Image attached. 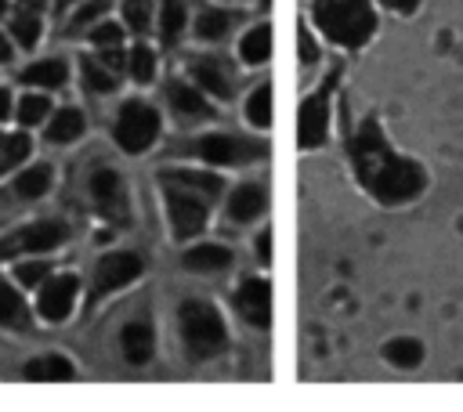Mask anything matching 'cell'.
Segmentation results:
<instances>
[{
    "mask_svg": "<svg viewBox=\"0 0 463 412\" xmlns=\"http://www.w3.org/2000/svg\"><path fill=\"white\" fill-rule=\"evenodd\" d=\"M22 83H33V87H61L65 83V65L61 61H36L22 72Z\"/></svg>",
    "mask_w": 463,
    "mask_h": 412,
    "instance_id": "20",
    "label": "cell"
},
{
    "mask_svg": "<svg viewBox=\"0 0 463 412\" xmlns=\"http://www.w3.org/2000/svg\"><path fill=\"white\" fill-rule=\"evenodd\" d=\"M181 332H184L188 351L199 358H210L224 347V322L210 304H199V300L184 304L181 307Z\"/></svg>",
    "mask_w": 463,
    "mask_h": 412,
    "instance_id": "3",
    "label": "cell"
},
{
    "mask_svg": "<svg viewBox=\"0 0 463 412\" xmlns=\"http://www.w3.org/2000/svg\"><path fill=\"white\" fill-rule=\"evenodd\" d=\"M47 188H51V166H47V163H43V166H33V170H25V173H18V181H14V192L25 195V199L43 195Z\"/></svg>",
    "mask_w": 463,
    "mask_h": 412,
    "instance_id": "22",
    "label": "cell"
},
{
    "mask_svg": "<svg viewBox=\"0 0 463 412\" xmlns=\"http://www.w3.org/2000/svg\"><path fill=\"white\" fill-rule=\"evenodd\" d=\"M166 199H170V220H174V231L177 239H188L195 231H203V220H206V195L177 184V181H166Z\"/></svg>",
    "mask_w": 463,
    "mask_h": 412,
    "instance_id": "5",
    "label": "cell"
},
{
    "mask_svg": "<svg viewBox=\"0 0 463 412\" xmlns=\"http://www.w3.org/2000/svg\"><path fill=\"white\" fill-rule=\"evenodd\" d=\"M76 278L72 275H58V278H51L43 289H40V314L47 318V322H61L65 314H69V307H72V300H76Z\"/></svg>",
    "mask_w": 463,
    "mask_h": 412,
    "instance_id": "11",
    "label": "cell"
},
{
    "mask_svg": "<svg viewBox=\"0 0 463 412\" xmlns=\"http://www.w3.org/2000/svg\"><path fill=\"white\" fill-rule=\"evenodd\" d=\"M51 112V101L47 98H40V94H33V98H22L18 101V119L25 123V126H33V123H43V116Z\"/></svg>",
    "mask_w": 463,
    "mask_h": 412,
    "instance_id": "29",
    "label": "cell"
},
{
    "mask_svg": "<svg viewBox=\"0 0 463 412\" xmlns=\"http://www.w3.org/2000/svg\"><path fill=\"white\" fill-rule=\"evenodd\" d=\"M0 325L4 329H25L29 325L25 304H22V296L7 282H0Z\"/></svg>",
    "mask_w": 463,
    "mask_h": 412,
    "instance_id": "16",
    "label": "cell"
},
{
    "mask_svg": "<svg viewBox=\"0 0 463 412\" xmlns=\"http://www.w3.org/2000/svg\"><path fill=\"white\" fill-rule=\"evenodd\" d=\"M7 58H11V47H7V40L0 36V61H7Z\"/></svg>",
    "mask_w": 463,
    "mask_h": 412,
    "instance_id": "42",
    "label": "cell"
},
{
    "mask_svg": "<svg viewBox=\"0 0 463 412\" xmlns=\"http://www.w3.org/2000/svg\"><path fill=\"white\" fill-rule=\"evenodd\" d=\"M329 90H333V76L326 80V87L318 94H311L300 105V123H297V137L300 148H318L326 141V126H329Z\"/></svg>",
    "mask_w": 463,
    "mask_h": 412,
    "instance_id": "6",
    "label": "cell"
},
{
    "mask_svg": "<svg viewBox=\"0 0 463 412\" xmlns=\"http://www.w3.org/2000/svg\"><path fill=\"white\" fill-rule=\"evenodd\" d=\"M25 376L29 379H69L72 376V365L65 358H40V361H29L25 365Z\"/></svg>",
    "mask_w": 463,
    "mask_h": 412,
    "instance_id": "23",
    "label": "cell"
},
{
    "mask_svg": "<svg viewBox=\"0 0 463 412\" xmlns=\"http://www.w3.org/2000/svg\"><path fill=\"white\" fill-rule=\"evenodd\" d=\"M0 7H4V0H0Z\"/></svg>",
    "mask_w": 463,
    "mask_h": 412,
    "instance_id": "44",
    "label": "cell"
},
{
    "mask_svg": "<svg viewBox=\"0 0 463 412\" xmlns=\"http://www.w3.org/2000/svg\"><path fill=\"white\" fill-rule=\"evenodd\" d=\"M80 134H83V116L76 108H61L47 123V141H54V145H65V141H72Z\"/></svg>",
    "mask_w": 463,
    "mask_h": 412,
    "instance_id": "14",
    "label": "cell"
},
{
    "mask_svg": "<svg viewBox=\"0 0 463 412\" xmlns=\"http://www.w3.org/2000/svg\"><path fill=\"white\" fill-rule=\"evenodd\" d=\"M65 239V228L58 220H43V224H29L11 239H0V260L14 257V253H43L51 246H58Z\"/></svg>",
    "mask_w": 463,
    "mask_h": 412,
    "instance_id": "7",
    "label": "cell"
},
{
    "mask_svg": "<svg viewBox=\"0 0 463 412\" xmlns=\"http://www.w3.org/2000/svg\"><path fill=\"white\" fill-rule=\"evenodd\" d=\"M257 253H260V260H271V239L268 235L257 239Z\"/></svg>",
    "mask_w": 463,
    "mask_h": 412,
    "instance_id": "40",
    "label": "cell"
},
{
    "mask_svg": "<svg viewBox=\"0 0 463 412\" xmlns=\"http://www.w3.org/2000/svg\"><path fill=\"white\" fill-rule=\"evenodd\" d=\"M159 25H163V36H166V40H174V36L181 33V25H184V7H181V0H163V18H159Z\"/></svg>",
    "mask_w": 463,
    "mask_h": 412,
    "instance_id": "32",
    "label": "cell"
},
{
    "mask_svg": "<svg viewBox=\"0 0 463 412\" xmlns=\"http://www.w3.org/2000/svg\"><path fill=\"white\" fill-rule=\"evenodd\" d=\"M159 134V116L145 105V101H130L119 108V119H116V141L123 152L137 155L145 152Z\"/></svg>",
    "mask_w": 463,
    "mask_h": 412,
    "instance_id": "4",
    "label": "cell"
},
{
    "mask_svg": "<svg viewBox=\"0 0 463 412\" xmlns=\"http://www.w3.org/2000/svg\"><path fill=\"white\" fill-rule=\"evenodd\" d=\"M83 80H87V87H90L94 94H109V90H116L112 72H109V69H101L94 58H83Z\"/></svg>",
    "mask_w": 463,
    "mask_h": 412,
    "instance_id": "26",
    "label": "cell"
},
{
    "mask_svg": "<svg viewBox=\"0 0 463 412\" xmlns=\"http://www.w3.org/2000/svg\"><path fill=\"white\" fill-rule=\"evenodd\" d=\"M383 4H387V7H394V11H405V14L420 7V0H383Z\"/></svg>",
    "mask_w": 463,
    "mask_h": 412,
    "instance_id": "39",
    "label": "cell"
},
{
    "mask_svg": "<svg viewBox=\"0 0 463 412\" xmlns=\"http://www.w3.org/2000/svg\"><path fill=\"white\" fill-rule=\"evenodd\" d=\"M25 155H29V137H25V134L4 137V170H11L14 163H22Z\"/></svg>",
    "mask_w": 463,
    "mask_h": 412,
    "instance_id": "34",
    "label": "cell"
},
{
    "mask_svg": "<svg viewBox=\"0 0 463 412\" xmlns=\"http://www.w3.org/2000/svg\"><path fill=\"white\" fill-rule=\"evenodd\" d=\"M170 105H174L181 116H188V119L210 116V105L203 101V94L192 90V87H184V83H174V87H170Z\"/></svg>",
    "mask_w": 463,
    "mask_h": 412,
    "instance_id": "17",
    "label": "cell"
},
{
    "mask_svg": "<svg viewBox=\"0 0 463 412\" xmlns=\"http://www.w3.org/2000/svg\"><path fill=\"white\" fill-rule=\"evenodd\" d=\"M90 195H94V206L101 210V217L127 220V195H123V184L112 170H98L90 177Z\"/></svg>",
    "mask_w": 463,
    "mask_h": 412,
    "instance_id": "10",
    "label": "cell"
},
{
    "mask_svg": "<svg viewBox=\"0 0 463 412\" xmlns=\"http://www.w3.org/2000/svg\"><path fill=\"white\" fill-rule=\"evenodd\" d=\"M195 29H199L203 40H221V36L228 33V14H221V11H203L199 22H195Z\"/></svg>",
    "mask_w": 463,
    "mask_h": 412,
    "instance_id": "28",
    "label": "cell"
},
{
    "mask_svg": "<svg viewBox=\"0 0 463 412\" xmlns=\"http://www.w3.org/2000/svg\"><path fill=\"white\" fill-rule=\"evenodd\" d=\"M7 116H11V94L0 90V119H7Z\"/></svg>",
    "mask_w": 463,
    "mask_h": 412,
    "instance_id": "41",
    "label": "cell"
},
{
    "mask_svg": "<svg viewBox=\"0 0 463 412\" xmlns=\"http://www.w3.org/2000/svg\"><path fill=\"white\" fill-rule=\"evenodd\" d=\"M228 260H232V253L224 246H195L184 253V267H192V271H221V267H228Z\"/></svg>",
    "mask_w": 463,
    "mask_h": 412,
    "instance_id": "15",
    "label": "cell"
},
{
    "mask_svg": "<svg viewBox=\"0 0 463 412\" xmlns=\"http://www.w3.org/2000/svg\"><path fill=\"white\" fill-rule=\"evenodd\" d=\"M0 173H4V137H0Z\"/></svg>",
    "mask_w": 463,
    "mask_h": 412,
    "instance_id": "43",
    "label": "cell"
},
{
    "mask_svg": "<svg viewBox=\"0 0 463 412\" xmlns=\"http://www.w3.org/2000/svg\"><path fill=\"white\" fill-rule=\"evenodd\" d=\"M137 271H141V260L134 253H109V257H101V264L94 271V296H105V293L127 286Z\"/></svg>",
    "mask_w": 463,
    "mask_h": 412,
    "instance_id": "8",
    "label": "cell"
},
{
    "mask_svg": "<svg viewBox=\"0 0 463 412\" xmlns=\"http://www.w3.org/2000/svg\"><path fill=\"white\" fill-rule=\"evenodd\" d=\"M127 69H130V76H134L137 83H148V80H152V69H156L152 51H148V47H134V51H130Z\"/></svg>",
    "mask_w": 463,
    "mask_h": 412,
    "instance_id": "31",
    "label": "cell"
},
{
    "mask_svg": "<svg viewBox=\"0 0 463 412\" xmlns=\"http://www.w3.org/2000/svg\"><path fill=\"white\" fill-rule=\"evenodd\" d=\"M148 14H152V0H127L123 4V18L134 33H145L148 29Z\"/></svg>",
    "mask_w": 463,
    "mask_h": 412,
    "instance_id": "33",
    "label": "cell"
},
{
    "mask_svg": "<svg viewBox=\"0 0 463 412\" xmlns=\"http://www.w3.org/2000/svg\"><path fill=\"white\" fill-rule=\"evenodd\" d=\"M315 58H318V51H315V40H311V36L300 29V61H304V65H311Z\"/></svg>",
    "mask_w": 463,
    "mask_h": 412,
    "instance_id": "37",
    "label": "cell"
},
{
    "mask_svg": "<svg viewBox=\"0 0 463 412\" xmlns=\"http://www.w3.org/2000/svg\"><path fill=\"white\" fill-rule=\"evenodd\" d=\"M260 210H264V192H260L257 184H242V188H235L232 199H228L232 220H253Z\"/></svg>",
    "mask_w": 463,
    "mask_h": 412,
    "instance_id": "13",
    "label": "cell"
},
{
    "mask_svg": "<svg viewBox=\"0 0 463 412\" xmlns=\"http://www.w3.org/2000/svg\"><path fill=\"white\" fill-rule=\"evenodd\" d=\"M109 7V0H90L87 7H80V14H76V22H90V18H98L101 11Z\"/></svg>",
    "mask_w": 463,
    "mask_h": 412,
    "instance_id": "38",
    "label": "cell"
},
{
    "mask_svg": "<svg viewBox=\"0 0 463 412\" xmlns=\"http://www.w3.org/2000/svg\"><path fill=\"white\" fill-rule=\"evenodd\" d=\"M195 83H203L210 94L217 98H232V83H228V72L217 65V61H199L195 65Z\"/></svg>",
    "mask_w": 463,
    "mask_h": 412,
    "instance_id": "21",
    "label": "cell"
},
{
    "mask_svg": "<svg viewBox=\"0 0 463 412\" xmlns=\"http://www.w3.org/2000/svg\"><path fill=\"white\" fill-rule=\"evenodd\" d=\"M166 181H177V184H184V188H192V192H199L206 199H213L221 192V181L213 173H170Z\"/></svg>",
    "mask_w": 463,
    "mask_h": 412,
    "instance_id": "25",
    "label": "cell"
},
{
    "mask_svg": "<svg viewBox=\"0 0 463 412\" xmlns=\"http://www.w3.org/2000/svg\"><path fill=\"white\" fill-rule=\"evenodd\" d=\"M199 155H203L206 163H242V159L260 155V148H257V145H246V141H239V137L210 134V137L199 141Z\"/></svg>",
    "mask_w": 463,
    "mask_h": 412,
    "instance_id": "12",
    "label": "cell"
},
{
    "mask_svg": "<svg viewBox=\"0 0 463 412\" xmlns=\"http://www.w3.org/2000/svg\"><path fill=\"white\" fill-rule=\"evenodd\" d=\"M14 36H18L22 47H33L36 36H40V18H36L33 11H18V14H14Z\"/></svg>",
    "mask_w": 463,
    "mask_h": 412,
    "instance_id": "30",
    "label": "cell"
},
{
    "mask_svg": "<svg viewBox=\"0 0 463 412\" xmlns=\"http://www.w3.org/2000/svg\"><path fill=\"white\" fill-rule=\"evenodd\" d=\"M123 354H127L130 361H137V365L152 358V332H148V325L134 322V325L123 329Z\"/></svg>",
    "mask_w": 463,
    "mask_h": 412,
    "instance_id": "18",
    "label": "cell"
},
{
    "mask_svg": "<svg viewBox=\"0 0 463 412\" xmlns=\"http://www.w3.org/2000/svg\"><path fill=\"white\" fill-rule=\"evenodd\" d=\"M119 36H123V29H119V25H112V22H98V25L90 29V40H94L98 47H116V43H119Z\"/></svg>",
    "mask_w": 463,
    "mask_h": 412,
    "instance_id": "35",
    "label": "cell"
},
{
    "mask_svg": "<svg viewBox=\"0 0 463 412\" xmlns=\"http://www.w3.org/2000/svg\"><path fill=\"white\" fill-rule=\"evenodd\" d=\"M315 22L329 40L344 47H362L376 29L369 0H315Z\"/></svg>",
    "mask_w": 463,
    "mask_h": 412,
    "instance_id": "2",
    "label": "cell"
},
{
    "mask_svg": "<svg viewBox=\"0 0 463 412\" xmlns=\"http://www.w3.org/2000/svg\"><path fill=\"white\" fill-rule=\"evenodd\" d=\"M354 152V166H358V181L380 199V202H402L412 199L423 188V170L412 159H402L394 152H387L383 134L373 119L362 123L358 137L351 141Z\"/></svg>",
    "mask_w": 463,
    "mask_h": 412,
    "instance_id": "1",
    "label": "cell"
},
{
    "mask_svg": "<svg viewBox=\"0 0 463 412\" xmlns=\"http://www.w3.org/2000/svg\"><path fill=\"white\" fill-rule=\"evenodd\" d=\"M387 358L394 361V365H420V358H423V347L416 343V340H394V343H387Z\"/></svg>",
    "mask_w": 463,
    "mask_h": 412,
    "instance_id": "27",
    "label": "cell"
},
{
    "mask_svg": "<svg viewBox=\"0 0 463 412\" xmlns=\"http://www.w3.org/2000/svg\"><path fill=\"white\" fill-rule=\"evenodd\" d=\"M43 278H47V264H43V260L18 264V282H22V286H40Z\"/></svg>",
    "mask_w": 463,
    "mask_h": 412,
    "instance_id": "36",
    "label": "cell"
},
{
    "mask_svg": "<svg viewBox=\"0 0 463 412\" xmlns=\"http://www.w3.org/2000/svg\"><path fill=\"white\" fill-rule=\"evenodd\" d=\"M235 307L250 325L264 329L268 318H271V289H268V282L264 278H246L239 286V293H235Z\"/></svg>",
    "mask_w": 463,
    "mask_h": 412,
    "instance_id": "9",
    "label": "cell"
},
{
    "mask_svg": "<svg viewBox=\"0 0 463 412\" xmlns=\"http://www.w3.org/2000/svg\"><path fill=\"white\" fill-rule=\"evenodd\" d=\"M246 116H250L253 126H268L271 123V90L268 87H257L246 98Z\"/></svg>",
    "mask_w": 463,
    "mask_h": 412,
    "instance_id": "24",
    "label": "cell"
},
{
    "mask_svg": "<svg viewBox=\"0 0 463 412\" xmlns=\"http://www.w3.org/2000/svg\"><path fill=\"white\" fill-rule=\"evenodd\" d=\"M268 47H271V33H268V25H257V29H250V33L242 36L239 54H242V61L260 65V61L268 58Z\"/></svg>",
    "mask_w": 463,
    "mask_h": 412,
    "instance_id": "19",
    "label": "cell"
}]
</instances>
